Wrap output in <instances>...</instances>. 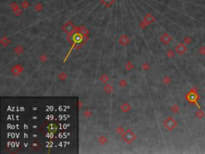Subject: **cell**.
Returning a JSON list of instances; mask_svg holds the SVG:
<instances>
[{"label": "cell", "mask_w": 205, "mask_h": 154, "mask_svg": "<svg viewBox=\"0 0 205 154\" xmlns=\"http://www.w3.org/2000/svg\"><path fill=\"white\" fill-rule=\"evenodd\" d=\"M136 139V135L131 130H127L124 134L123 135V140L126 143L131 144V142H133Z\"/></svg>", "instance_id": "cell-1"}, {"label": "cell", "mask_w": 205, "mask_h": 154, "mask_svg": "<svg viewBox=\"0 0 205 154\" xmlns=\"http://www.w3.org/2000/svg\"><path fill=\"white\" fill-rule=\"evenodd\" d=\"M164 126L171 131V130H173L177 126V121L174 120L172 117H168L164 121Z\"/></svg>", "instance_id": "cell-2"}, {"label": "cell", "mask_w": 205, "mask_h": 154, "mask_svg": "<svg viewBox=\"0 0 205 154\" xmlns=\"http://www.w3.org/2000/svg\"><path fill=\"white\" fill-rule=\"evenodd\" d=\"M199 95L197 94V92H190L188 94V95H187V100H188L190 103H192V104H198L197 101H198V100H199ZM197 106L199 107V108H200V106H199V105H198V104H197Z\"/></svg>", "instance_id": "cell-3"}, {"label": "cell", "mask_w": 205, "mask_h": 154, "mask_svg": "<svg viewBox=\"0 0 205 154\" xmlns=\"http://www.w3.org/2000/svg\"><path fill=\"white\" fill-rule=\"evenodd\" d=\"M176 52L179 55H183L185 53V51H187V47H186L183 43H179L176 47Z\"/></svg>", "instance_id": "cell-4"}, {"label": "cell", "mask_w": 205, "mask_h": 154, "mask_svg": "<svg viewBox=\"0 0 205 154\" xmlns=\"http://www.w3.org/2000/svg\"><path fill=\"white\" fill-rule=\"evenodd\" d=\"M23 67L21 66V65H15V67H13L12 68H11V73H12L13 75H15V76H18V75H19L21 72L23 71Z\"/></svg>", "instance_id": "cell-5"}, {"label": "cell", "mask_w": 205, "mask_h": 154, "mask_svg": "<svg viewBox=\"0 0 205 154\" xmlns=\"http://www.w3.org/2000/svg\"><path fill=\"white\" fill-rule=\"evenodd\" d=\"M162 41H163V43H165V44H167V43H169L170 42H171V37L169 36L168 34H164V36H163V37H162Z\"/></svg>", "instance_id": "cell-6"}, {"label": "cell", "mask_w": 205, "mask_h": 154, "mask_svg": "<svg viewBox=\"0 0 205 154\" xmlns=\"http://www.w3.org/2000/svg\"><path fill=\"white\" fill-rule=\"evenodd\" d=\"M195 116H196V117L198 119H202L205 116V113H204V111L201 110V109H199V110H198L196 112V113H195Z\"/></svg>", "instance_id": "cell-7"}, {"label": "cell", "mask_w": 205, "mask_h": 154, "mask_svg": "<svg viewBox=\"0 0 205 154\" xmlns=\"http://www.w3.org/2000/svg\"><path fill=\"white\" fill-rule=\"evenodd\" d=\"M121 109H122L123 112L127 113V112H128L130 110V106L128 105L127 104H123L122 107H121Z\"/></svg>", "instance_id": "cell-8"}, {"label": "cell", "mask_w": 205, "mask_h": 154, "mask_svg": "<svg viewBox=\"0 0 205 154\" xmlns=\"http://www.w3.org/2000/svg\"><path fill=\"white\" fill-rule=\"evenodd\" d=\"M199 54L200 55H205V46H201L199 48Z\"/></svg>", "instance_id": "cell-9"}, {"label": "cell", "mask_w": 205, "mask_h": 154, "mask_svg": "<svg viewBox=\"0 0 205 154\" xmlns=\"http://www.w3.org/2000/svg\"><path fill=\"white\" fill-rule=\"evenodd\" d=\"M192 37L186 36L184 38V43L186 44H190V43H192Z\"/></svg>", "instance_id": "cell-10"}, {"label": "cell", "mask_w": 205, "mask_h": 154, "mask_svg": "<svg viewBox=\"0 0 205 154\" xmlns=\"http://www.w3.org/2000/svg\"><path fill=\"white\" fill-rule=\"evenodd\" d=\"M99 143H100V144H105L106 142H107V139H106L104 136H101V137H100V138H99Z\"/></svg>", "instance_id": "cell-11"}, {"label": "cell", "mask_w": 205, "mask_h": 154, "mask_svg": "<svg viewBox=\"0 0 205 154\" xmlns=\"http://www.w3.org/2000/svg\"><path fill=\"white\" fill-rule=\"evenodd\" d=\"M100 80H101V81H102L103 83H106L107 81L109 80V79L108 78V76H102L101 78H100Z\"/></svg>", "instance_id": "cell-12"}, {"label": "cell", "mask_w": 205, "mask_h": 154, "mask_svg": "<svg viewBox=\"0 0 205 154\" xmlns=\"http://www.w3.org/2000/svg\"><path fill=\"white\" fill-rule=\"evenodd\" d=\"M171 109H172V112L175 113H177L179 112V107L177 105H174L173 107H172Z\"/></svg>", "instance_id": "cell-13"}, {"label": "cell", "mask_w": 205, "mask_h": 154, "mask_svg": "<svg viewBox=\"0 0 205 154\" xmlns=\"http://www.w3.org/2000/svg\"><path fill=\"white\" fill-rule=\"evenodd\" d=\"M105 90H106L108 92H111V87L110 85H108V86H107V87H106Z\"/></svg>", "instance_id": "cell-14"}, {"label": "cell", "mask_w": 205, "mask_h": 154, "mask_svg": "<svg viewBox=\"0 0 205 154\" xmlns=\"http://www.w3.org/2000/svg\"><path fill=\"white\" fill-rule=\"evenodd\" d=\"M168 55H169L170 57H173V55H174L173 51H168Z\"/></svg>", "instance_id": "cell-15"}]
</instances>
